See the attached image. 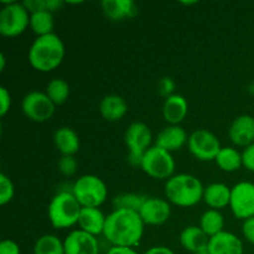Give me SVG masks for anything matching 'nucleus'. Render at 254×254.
Wrapping results in <instances>:
<instances>
[{
  "mask_svg": "<svg viewBox=\"0 0 254 254\" xmlns=\"http://www.w3.org/2000/svg\"><path fill=\"white\" fill-rule=\"evenodd\" d=\"M139 215L145 225H164L171 216L170 202L165 198L146 197L143 206L139 210Z\"/></svg>",
  "mask_w": 254,
  "mask_h": 254,
  "instance_id": "f8f14e48",
  "label": "nucleus"
},
{
  "mask_svg": "<svg viewBox=\"0 0 254 254\" xmlns=\"http://www.w3.org/2000/svg\"><path fill=\"white\" fill-rule=\"evenodd\" d=\"M30 64L39 72H51L64 59V45L56 34L36 37L27 55Z\"/></svg>",
  "mask_w": 254,
  "mask_h": 254,
  "instance_id": "f03ea898",
  "label": "nucleus"
},
{
  "mask_svg": "<svg viewBox=\"0 0 254 254\" xmlns=\"http://www.w3.org/2000/svg\"><path fill=\"white\" fill-rule=\"evenodd\" d=\"M215 161L218 168L226 173H233L243 166L242 154L237 149L231 148V146H225L221 149Z\"/></svg>",
  "mask_w": 254,
  "mask_h": 254,
  "instance_id": "b1692460",
  "label": "nucleus"
},
{
  "mask_svg": "<svg viewBox=\"0 0 254 254\" xmlns=\"http://www.w3.org/2000/svg\"><path fill=\"white\" fill-rule=\"evenodd\" d=\"M196 254H208L207 252H203V253H196Z\"/></svg>",
  "mask_w": 254,
  "mask_h": 254,
  "instance_id": "a19ab883",
  "label": "nucleus"
},
{
  "mask_svg": "<svg viewBox=\"0 0 254 254\" xmlns=\"http://www.w3.org/2000/svg\"><path fill=\"white\" fill-rule=\"evenodd\" d=\"M203 188L200 179L190 174L171 176L165 184L166 200L179 207H192L203 200Z\"/></svg>",
  "mask_w": 254,
  "mask_h": 254,
  "instance_id": "7ed1b4c3",
  "label": "nucleus"
},
{
  "mask_svg": "<svg viewBox=\"0 0 254 254\" xmlns=\"http://www.w3.org/2000/svg\"><path fill=\"white\" fill-rule=\"evenodd\" d=\"M71 88L69 84L62 78H54L49 82L46 87V94L55 103V106H61L68 99Z\"/></svg>",
  "mask_w": 254,
  "mask_h": 254,
  "instance_id": "cd10ccee",
  "label": "nucleus"
},
{
  "mask_svg": "<svg viewBox=\"0 0 254 254\" xmlns=\"http://www.w3.org/2000/svg\"><path fill=\"white\" fill-rule=\"evenodd\" d=\"M242 163L247 170L254 173V143L243 150L242 153Z\"/></svg>",
  "mask_w": 254,
  "mask_h": 254,
  "instance_id": "473e14b6",
  "label": "nucleus"
},
{
  "mask_svg": "<svg viewBox=\"0 0 254 254\" xmlns=\"http://www.w3.org/2000/svg\"><path fill=\"white\" fill-rule=\"evenodd\" d=\"M189 103L181 94H171L165 98L163 106V117L170 126H179L186 118Z\"/></svg>",
  "mask_w": 254,
  "mask_h": 254,
  "instance_id": "aec40b11",
  "label": "nucleus"
},
{
  "mask_svg": "<svg viewBox=\"0 0 254 254\" xmlns=\"http://www.w3.org/2000/svg\"><path fill=\"white\" fill-rule=\"evenodd\" d=\"M210 237L201 230L200 226H189L180 233V245L191 254L207 252Z\"/></svg>",
  "mask_w": 254,
  "mask_h": 254,
  "instance_id": "a211bd4d",
  "label": "nucleus"
},
{
  "mask_svg": "<svg viewBox=\"0 0 254 254\" xmlns=\"http://www.w3.org/2000/svg\"><path fill=\"white\" fill-rule=\"evenodd\" d=\"M140 169L150 178L169 180L171 176H174L175 160L171 153L153 145L141 158Z\"/></svg>",
  "mask_w": 254,
  "mask_h": 254,
  "instance_id": "0eeeda50",
  "label": "nucleus"
},
{
  "mask_svg": "<svg viewBox=\"0 0 254 254\" xmlns=\"http://www.w3.org/2000/svg\"><path fill=\"white\" fill-rule=\"evenodd\" d=\"M208 254H243V243L235 233L222 231L210 238Z\"/></svg>",
  "mask_w": 254,
  "mask_h": 254,
  "instance_id": "2eb2a0df",
  "label": "nucleus"
},
{
  "mask_svg": "<svg viewBox=\"0 0 254 254\" xmlns=\"http://www.w3.org/2000/svg\"><path fill=\"white\" fill-rule=\"evenodd\" d=\"M0 254H21V250L14 241L4 240L0 243Z\"/></svg>",
  "mask_w": 254,
  "mask_h": 254,
  "instance_id": "72a5a7b5",
  "label": "nucleus"
},
{
  "mask_svg": "<svg viewBox=\"0 0 254 254\" xmlns=\"http://www.w3.org/2000/svg\"><path fill=\"white\" fill-rule=\"evenodd\" d=\"M104 15L112 21H124L138 15V6L133 0H104L101 2Z\"/></svg>",
  "mask_w": 254,
  "mask_h": 254,
  "instance_id": "f3484780",
  "label": "nucleus"
},
{
  "mask_svg": "<svg viewBox=\"0 0 254 254\" xmlns=\"http://www.w3.org/2000/svg\"><path fill=\"white\" fill-rule=\"evenodd\" d=\"M22 113L32 122L44 123L52 118L55 113L54 102L49 98L46 92L32 91L24 97L21 103Z\"/></svg>",
  "mask_w": 254,
  "mask_h": 254,
  "instance_id": "9d476101",
  "label": "nucleus"
},
{
  "mask_svg": "<svg viewBox=\"0 0 254 254\" xmlns=\"http://www.w3.org/2000/svg\"><path fill=\"white\" fill-rule=\"evenodd\" d=\"M231 141L237 146L247 148L254 143V117L243 114L236 118L228 129Z\"/></svg>",
  "mask_w": 254,
  "mask_h": 254,
  "instance_id": "4468645a",
  "label": "nucleus"
},
{
  "mask_svg": "<svg viewBox=\"0 0 254 254\" xmlns=\"http://www.w3.org/2000/svg\"><path fill=\"white\" fill-rule=\"evenodd\" d=\"M66 254H99L97 237L82 230H74L64 241Z\"/></svg>",
  "mask_w": 254,
  "mask_h": 254,
  "instance_id": "ddd939ff",
  "label": "nucleus"
},
{
  "mask_svg": "<svg viewBox=\"0 0 254 254\" xmlns=\"http://www.w3.org/2000/svg\"><path fill=\"white\" fill-rule=\"evenodd\" d=\"M146 197L148 196L140 195V193H122L114 197V210H131L139 212Z\"/></svg>",
  "mask_w": 254,
  "mask_h": 254,
  "instance_id": "c85d7f7f",
  "label": "nucleus"
},
{
  "mask_svg": "<svg viewBox=\"0 0 254 254\" xmlns=\"http://www.w3.org/2000/svg\"><path fill=\"white\" fill-rule=\"evenodd\" d=\"M14 193L15 189L12 181L5 174H0V205H7L14 197Z\"/></svg>",
  "mask_w": 254,
  "mask_h": 254,
  "instance_id": "c756f323",
  "label": "nucleus"
},
{
  "mask_svg": "<svg viewBox=\"0 0 254 254\" xmlns=\"http://www.w3.org/2000/svg\"><path fill=\"white\" fill-rule=\"evenodd\" d=\"M30 26V12L22 2L6 1L0 10V34L16 37Z\"/></svg>",
  "mask_w": 254,
  "mask_h": 254,
  "instance_id": "423d86ee",
  "label": "nucleus"
},
{
  "mask_svg": "<svg viewBox=\"0 0 254 254\" xmlns=\"http://www.w3.org/2000/svg\"><path fill=\"white\" fill-rule=\"evenodd\" d=\"M230 208L238 220L254 217V184L241 181L231 189Z\"/></svg>",
  "mask_w": 254,
  "mask_h": 254,
  "instance_id": "9b49d317",
  "label": "nucleus"
},
{
  "mask_svg": "<svg viewBox=\"0 0 254 254\" xmlns=\"http://www.w3.org/2000/svg\"><path fill=\"white\" fill-rule=\"evenodd\" d=\"M203 201L211 210L220 211L227 207L231 201V188L222 183L210 184L203 191Z\"/></svg>",
  "mask_w": 254,
  "mask_h": 254,
  "instance_id": "412c9836",
  "label": "nucleus"
},
{
  "mask_svg": "<svg viewBox=\"0 0 254 254\" xmlns=\"http://www.w3.org/2000/svg\"><path fill=\"white\" fill-rule=\"evenodd\" d=\"M78 163L74 156H62L59 160V170L64 176H73L76 174Z\"/></svg>",
  "mask_w": 254,
  "mask_h": 254,
  "instance_id": "7c9ffc66",
  "label": "nucleus"
},
{
  "mask_svg": "<svg viewBox=\"0 0 254 254\" xmlns=\"http://www.w3.org/2000/svg\"><path fill=\"white\" fill-rule=\"evenodd\" d=\"M145 223L136 211L114 210L107 216L103 236L112 247L133 248L140 243Z\"/></svg>",
  "mask_w": 254,
  "mask_h": 254,
  "instance_id": "f257e3e1",
  "label": "nucleus"
},
{
  "mask_svg": "<svg viewBox=\"0 0 254 254\" xmlns=\"http://www.w3.org/2000/svg\"><path fill=\"white\" fill-rule=\"evenodd\" d=\"M99 112L102 117L108 122H118L128 112V104L123 97L118 94H108L103 97L99 103Z\"/></svg>",
  "mask_w": 254,
  "mask_h": 254,
  "instance_id": "4be33fe9",
  "label": "nucleus"
},
{
  "mask_svg": "<svg viewBox=\"0 0 254 254\" xmlns=\"http://www.w3.org/2000/svg\"><path fill=\"white\" fill-rule=\"evenodd\" d=\"M106 221L107 216H104V213L99 208L82 207L78 220L79 230L97 237L99 235H103Z\"/></svg>",
  "mask_w": 254,
  "mask_h": 254,
  "instance_id": "6ab92c4d",
  "label": "nucleus"
},
{
  "mask_svg": "<svg viewBox=\"0 0 254 254\" xmlns=\"http://www.w3.org/2000/svg\"><path fill=\"white\" fill-rule=\"evenodd\" d=\"M34 254H66L64 241L55 235H44L35 242Z\"/></svg>",
  "mask_w": 254,
  "mask_h": 254,
  "instance_id": "bb28decb",
  "label": "nucleus"
},
{
  "mask_svg": "<svg viewBox=\"0 0 254 254\" xmlns=\"http://www.w3.org/2000/svg\"><path fill=\"white\" fill-rule=\"evenodd\" d=\"M11 107V96L5 87L0 88V116L5 117Z\"/></svg>",
  "mask_w": 254,
  "mask_h": 254,
  "instance_id": "2f4dec72",
  "label": "nucleus"
},
{
  "mask_svg": "<svg viewBox=\"0 0 254 254\" xmlns=\"http://www.w3.org/2000/svg\"><path fill=\"white\" fill-rule=\"evenodd\" d=\"M188 146L190 153L200 161L216 160L221 151L220 140L207 129H197L189 136Z\"/></svg>",
  "mask_w": 254,
  "mask_h": 254,
  "instance_id": "1a4fd4ad",
  "label": "nucleus"
},
{
  "mask_svg": "<svg viewBox=\"0 0 254 254\" xmlns=\"http://www.w3.org/2000/svg\"><path fill=\"white\" fill-rule=\"evenodd\" d=\"M188 133L183 127L169 126L158 134L155 145L169 153H173V151L180 150L185 144H188Z\"/></svg>",
  "mask_w": 254,
  "mask_h": 254,
  "instance_id": "dca6fc26",
  "label": "nucleus"
},
{
  "mask_svg": "<svg viewBox=\"0 0 254 254\" xmlns=\"http://www.w3.org/2000/svg\"><path fill=\"white\" fill-rule=\"evenodd\" d=\"M200 227L208 237L218 235L225 227V218L218 210H207L202 213L200 218Z\"/></svg>",
  "mask_w": 254,
  "mask_h": 254,
  "instance_id": "393cba45",
  "label": "nucleus"
},
{
  "mask_svg": "<svg viewBox=\"0 0 254 254\" xmlns=\"http://www.w3.org/2000/svg\"><path fill=\"white\" fill-rule=\"evenodd\" d=\"M174 89H175V82L173 79L169 78V77H164V78L160 79V82H159V91H160L163 96L168 98L171 94H174Z\"/></svg>",
  "mask_w": 254,
  "mask_h": 254,
  "instance_id": "f704fd0d",
  "label": "nucleus"
},
{
  "mask_svg": "<svg viewBox=\"0 0 254 254\" xmlns=\"http://www.w3.org/2000/svg\"><path fill=\"white\" fill-rule=\"evenodd\" d=\"M82 206L72 191H61L52 197L47 215L50 223L56 230H66L78 225Z\"/></svg>",
  "mask_w": 254,
  "mask_h": 254,
  "instance_id": "20e7f679",
  "label": "nucleus"
},
{
  "mask_svg": "<svg viewBox=\"0 0 254 254\" xmlns=\"http://www.w3.org/2000/svg\"><path fill=\"white\" fill-rule=\"evenodd\" d=\"M54 15L50 11H37L30 14V27L39 36L54 34Z\"/></svg>",
  "mask_w": 254,
  "mask_h": 254,
  "instance_id": "a878e982",
  "label": "nucleus"
},
{
  "mask_svg": "<svg viewBox=\"0 0 254 254\" xmlns=\"http://www.w3.org/2000/svg\"><path fill=\"white\" fill-rule=\"evenodd\" d=\"M183 4L184 5H193V4H197V2H196V1H183Z\"/></svg>",
  "mask_w": 254,
  "mask_h": 254,
  "instance_id": "ea45409f",
  "label": "nucleus"
},
{
  "mask_svg": "<svg viewBox=\"0 0 254 254\" xmlns=\"http://www.w3.org/2000/svg\"><path fill=\"white\" fill-rule=\"evenodd\" d=\"M242 232L246 240L254 246V217L248 218L243 222Z\"/></svg>",
  "mask_w": 254,
  "mask_h": 254,
  "instance_id": "c9c22d12",
  "label": "nucleus"
},
{
  "mask_svg": "<svg viewBox=\"0 0 254 254\" xmlns=\"http://www.w3.org/2000/svg\"><path fill=\"white\" fill-rule=\"evenodd\" d=\"M106 254H139L134 248L129 247H111Z\"/></svg>",
  "mask_w": 254,
  "mask_h": 254,
  "instance_id": "e433bc0d",
  "label": "nucleus"
},
{
  "mask_svg": "<svg viewBox=\"0 0 254 254\" xmlns=\"http://www.w3.org/2000/svg\"><path fill=\"white\" fill-rule=\"evenodd\" d=\"M72 193L82 207H97L103 205L108 197V189L99 176L82 175L72 186Z\"/></svg>",
  "mask_w": 254,
  "mask_h": 254,
  "instance_id": "39448f33",
  "label": "nucleus"
},
{
  "mask_svg": "<svg viewBox=\"0 0 254 254\" xmlns=\"http://www.w3.org/2000/svg\"><path fill=\"white\" fill-rule=\"evenodd\" d=\"M5 61H6V60H5V55L2 54H0V71H4L5 69Z\"/></svg>",
  "mask_w": 254,
  "mask_h": 254,
  "instance_id": "58836bf2",
  "label": "nucleus"
},
{
  "mask_svg": "<svg viewBox=\"0 0 254 254\" xmlns=\"http://www.w3.org/2000/svg\"><path fill=\"white\" fill-rule=\"evenodd\" d=\"M144 254H175V252L165 246H155V247L149 248Z\"/></svg>",
  "mask_w": 254,
  "mask_h": 254,
  "instance_id": "4c0bfd02",
  "label": "nucleus"
},
{
  "mask_svg": "<svg viewBox=\"0 0 254 254\" xmlns=\"http://www.w3.org/2000/svg\"><path fill=\"white\" fill-rule=\"evenodd\" d=\"M151 130L145 123L134 122L128 127L124 141L128 148V161L133 166H140L141 158L151 148Z\"/></svg>",
  "mask_w": 254,
  "mask_h": 254,
  "instance_id": "6e6552de",
  "label": "nucleus"
},
{
  "mask_svg": "<svg viewBox=\"0 0 254 254\" xmlns=\"http://www.w3.org/2000/svg\"><path fill=\"white\" fill-rule=\"evenodd\" d=\"M54 143L62 156H73L79 150V136L69 127H61L54 134Z\"/></svg>",
  "mask_w": 254,
  "mask_h": 254,
  "instance_id": "5701e85b",
  "label": "nucleus"
}]
</instances>
